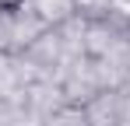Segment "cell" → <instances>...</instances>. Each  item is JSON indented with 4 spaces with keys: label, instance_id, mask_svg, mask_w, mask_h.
Listing matches in <instances>:
<instances>
[{
    "label": "cell",
    "instance_id": "obj_1",
    "mask_svg": "<svg viewBox=\"0 0 130 126\" xmlns=\"http://www.w3.org/2000/svg\"><path fill=\"white\" fill-rule=\"evenodd\" d=\"M18 56H25L32 67H39V70H42V74H49V77H56L67 63H70L67 46H63V39H60V32H56V28H49L46 35H39V39L32 42L25 53H18Z\"/></svg>",
    "mask_w": 130,
    "mask_h": 126
},
{
    "label": "cell",
    "instance_id": "obj_7",
    "mask_svg": "<svg viewBox=\"0 0 130 126\" xmlns=\"http://www.w3.org/2000/svg\"><path fill=\"white\" fill-rule=\"evenodd\" d=\"M0 53H14V32H11V7H0Z\"/></svg>",
    "mask_w": 130,
    "mask_h": 126
},
{
    "label": "cell",
    "instance_id": "obj_4",
    "mask_svg": "<svg viewBox=\"0 0 130 126\" xmlns=\"http://www.w3.org/2000/svg\"><path fill=\"white\" fill-rule=\"evenodd\" d=\"M25 4L32 7V14L42 21L46 28H60V25H67L70 18H77L74 0H25Z\"/></svg>",
    "mask_w": 130,
    "mask_h": 126
},
{
    "label": "cell",
    "instance_id": "obj_6",
    "mask_svg": "<svg viewBox=\"0 0 130 126\" xmlns=\"http://www.w3.org/2000/svg\"><path fill=\"white\" fill-rule=\"evenodd\" d=\"M109 7H112V0H74V11H77L81 21H102V18H109Z\"/></svg>",
    "mask_w": 130,
    "mask_h": 126
},
{
    "label": "cell",
    "instance_id": "obj_5",
    "mask_svg": "<svg viewBox=\"0 0 130 126\" xmlns=\"http://www.w3.org/2000/svg\"><path fill=\"white\" fill-rule=\"evenodd\" d=\"M42 126H88L85 109H74V105H60L56 112H49L42 119Z\"/></svg>",
    "mask_w": 130,
    "mask_h": 126
},
{
    "label": "cell",
    "instance_id": "obj_2",
    "mask_svg": "<svg viewBox=\"0 0 130 126\" xmlns=\"http://www.w3.org/2000/svg\"><path fill=\"white\" fill-rule=\"evenodd\" d=\"M11 32H14V56H18V53H25L32 42L39 39V35H46L49 28L32 14V7L21 0V4H14V7H11Z\"/></svg>",
    "mask_w": 130,
    "mask_h": 126
},
{
    "label": "cell",
    "instance_id": "obj_3",
    "mask_svg": "<svg viewBox=\"0 0 130 126\" xmlns=\"http://www.w3.org/2000/svg\"><path fill=\"white\" fill-rule=\"evenodd\" d=\"M0 102H21L28 105L21 74H18V56L14 53H0Z\"/></svg>",
    "mask_w": 130,
    "mask_h": 126
}]
</instances>
